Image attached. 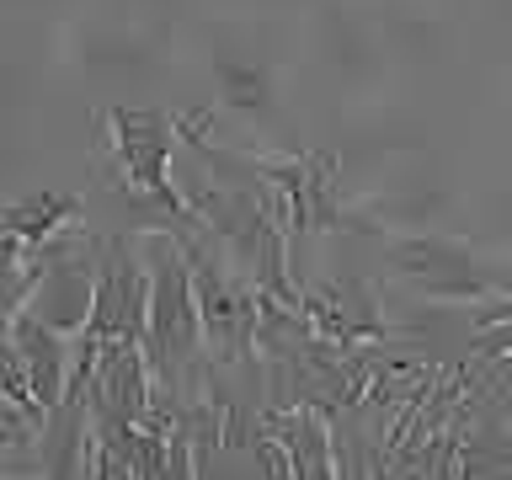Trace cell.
Returning <instances> with one entry per match:
<instances>
[{"label": "cell", "instance_id": "obj_5", "mask_svg": "<svg viewBox=\"0 0 512 480\" xmlns=\"http://www.w3.org/2000/svg\"><path fill=\"white\" fill-rule=\"evenodd\" d=\"M144 310H150V272L134 240L102 235L91 240V315L80 336L91 342H139L144 347Z\"/></svg>", "mask_w": 512, "mask_h": 480}, {"label": "cell", "instance_id": "obj_4", "mask_svg": "<svg viewBox=\"0 0 512 480\" xmlns=\"http://www.w3.org/2000/svg\"><path fill=\"white\" fill-rule=\"evenodd\" d=\"M107 144H112V171L134 198L166 208L182 224L192 219L187 198L171 187V144H176V118L160 107H107Z\"/></svg>", "mask_w": 512, "mask_h": 480}, {"label": "cell", "instance_id": "obj_3", "mask_svg": "<svg viewBox=\"0 0 512 480\" xmlns=\"http://www.w3.org/2000/svg\"><path fill=\"white\" fill-rule=\"evenodd\" d=\"M171 235L182 240V256L192 272V299H198L208 363H256V310H262L256 283L203 235V224L171 230Z\"/></svg>", "mask_w": 512, "mask_h": 480}, {"label": "cell", "instance_id": "obj_8", "mask_svg": "<svg viewBox=\"0 0 512 480\" xmlns=\"http://www.w3.org/2000/svg\"><path fill=\"white\" fill-rule=\"evenodd\" d=\"M11 342H16V352H22L32 400H38L43 411H54L59 400H64V390H70V336L38 326L32 315H16Z\"/></svg>", "mask_w": 512, "mask_h": 480}, {"label": "cell", "instance_id": "obj_10", "mask_svg": "<svg viewBox=\"0 0 512 480\" xmlns=\"http://www.w3.org/2000/svg\"><path fill=\"white\" fill-rule=\"evenodd\" d=\"M0 480H43V475H0Z\"/></svg>", "mask_w": 512, "mask_h": 480}, {"label": "cell", "instance_id": "obj_9", "mask_svg": "<svg viewBox=\"0 0 512 480\" xmlns=\"http://www.w3.org/2000/svg\"><path fill=\"white\" fill-rule=\"evenodd\" d=\"M91 480H139V475H134V464H128L118 448L102 443V438L91 432Z\"/></svg>", "mask_w": 512, "mask_h": 480}, {"label": "cell", "instance_id": "obj_6", "mask_svg": "<svg viewBox=\"0 0 512 480\" xmlns=\"http://www.w3.org/2000/svg\"><path fill=\"white\" fill-rule=\"evenodd\" d=\"M155 374L150 358H144L139 342H96V363H91V384H86V406L91 422H144V406H150Z\"/></svg>", "mask_w": 512, "mask_h": 480}, {"label": "cell", "instance_id": "obj_1", "mask_svg": "<svg viewBox=\"0 0 512 480\" xmlns=\"http://www.w3.org/2000/svg\"><path fill=\"white\" fill-rule=\"evenodd\" d=\"M187 208L203 224V235L256 283V294L299 310V288L288 283V230L262 187H198Z\"/></svg>", "mask_w": 512, "mask_h": 480}, {"label": "cell", "instance_id": "obj_11", "mask_svg": "<svg viewBox=\"0 0 512 480\" xmlns=\"http://www.w3.org/2000/svg\"><path fill=\"white\" fill-rule=\"evenodd\" d=\"M6 411H11V406H6V400H0V416H6Z\"/></svg>", "mask_w": 512, "mask_h": 480}, {"label": "cell", "instance_id": "obj_2", "mask_svg": "<svg viewBox=\"0 0 512 480\" xmlns=\"http://www.w3.org/2000/svg\"><path fill=\"white\" fill-rule=\"evenodd\" d=\"M144 272H150V310H144V358H150L155 384H182L203 368V320L192 299V272L182 256V240L171 230L144 235Z\"/></svg>", "mask_w": 512, "mask_h": 480}, {"label": "cell", "instance_id": "obj_7", "mask_svg": "<svg viewBox=\"0 0 512 480\" xmlns=\"http://www.w3.org/2000/svg\"><path fill=\"white\" fill-rule=\"evenodd\" d=\"M22 315H32L38 326L59 331V336H75L91 315V240H80L75 251H64L59 262L43 267L38 288L27 294Z\"/></svg>", "mask_w": 512, "mask_h": 480}]
</instances>
